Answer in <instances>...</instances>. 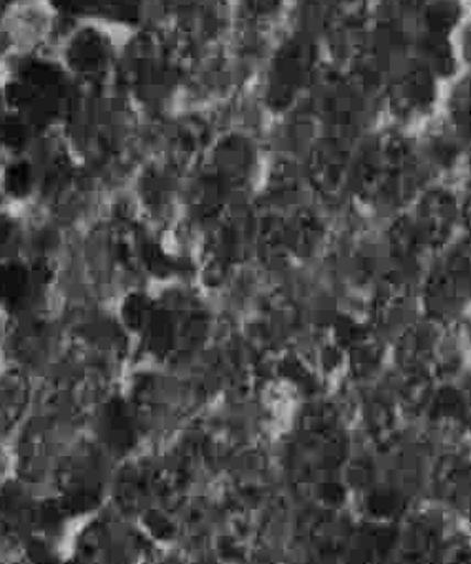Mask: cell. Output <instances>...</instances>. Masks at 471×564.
Returning <instances> with one entry per match:
<instances>
[{
  "label": "cell",
  "mask_w": 471,
  "mask_h": 564,
  "mask_svg": "<svg viewBox=\"0 0 471 564\" xmlns=\"http://www.w3.org/2000/svg\"><path fill=\"white\" fill-rule=\"evenodd\" d=\"M424 306L428 319L450 326L471 310V241L463 235L431 256Z\"/></svg>",
  "instance_id": "obj_1"
},
{
  "label": "cell",
  "mask_w": 471,
  "mask_h": 564,
  "mask_svg": "<svg viewBox=\"0 0 471 564\" xmlns=\"http://www.w3.org/2000/svg\"><path fill=\"white\" fill-rule=\"evenodd\" d=\"M6 110L35 138L51 130L67 113L68 91L64 77L48 65H29L4 94Z\"/></svg>",
  "instance_id": "obj_2"
},
{
  "label": "cell",
  "mask_w": 471,
  "mask_h": 564,
  "mask_svg": "<svg viewBox=\"0 0 471 564\" xmlns=\"http://www.w3.org/2000/svg\"><path fill=\"white\" fill-rule=\"evenodd\" d=\"M47 269L44 259L28 254L0 259V316L11 319L42 307Z\"/></svg>",
  "instance_id": "obj_3"
},
{
  "label": "cell",
  "mask_w": 471,
  "mask_h": 564,
  "mask_svg": "<svg viewBox=\"0 0 471 564\" xmlns=\"http://www.w3.org/2000/svg\"><path fill=\"white\" fill-rule=\"evenodd\" d=\"M418 238L435 254L460 236V196L447 186H428L412 219Z\"/></svg>",
  "instance_id": "obj_4"
},
{
  "label": "cell",
  "mask_w": 471,
  "mask_h": 564,
  "mask_svg": "<svg viewBox=\"0 0 471 564\" xmlns=\"http://www.w3.org/2000/svg\"><path fill=\"white\" fill-rule=\"evenodd\" d=\"M65 61L78 77L97 82L113 67V48L107 35L85 28L72 35L65 48Z\"/></svg>",
  "instance_id": "obj_5"
},
{
  "label": "cell",
  "mask_w": 471,
  "mask_h": 564,
  "mask_svg": "<svg viewBox=\"0 0 471 564\" xmlns=\"http://www.w3.org/2000/svg\"><path fill=\"white\" fill-rule=\"evenodd\" d=\"M32 405V376L0 364V441L18 434Z\"/></svg>",
  "instance_id": "obj_6"
},
{
  "label": "cell",
  "mask_w": 471,
  "mask_h": 564,
  "mask_svg": "<svg viewBox=\"0 0 471 564\" xmlns=\"http://www.w3.org/2000/svg\"><path fill=\"white\" fill-rule=\"evenodd\" d=\"M310 61L309 45L300 41L287 42L276 52L267 75V88L274 100H287L299 90L310 70Z\"/></svg>",
  "instance_id": "obj_7"
},
{
  "label": "cell",
  "mask_w": 471,
  "mask_h": 564,
  "mask_svg": "<svg viewBox=\"0 0 471 564\" xmlns=\"http://www.w3.org/2000/svg\"><path fill=\"white\" fill-rule=\"evenodd\" d=\"M31 498L24 490V481H4L0 485V530L8 536L21 533L32 517Z\"/></svg>",
  "instance_id": "obj_8"
},
{
  "label": "cell",
  "mask_w": 471,
  "mask_h": 564,
  "mask_svg": "<svg viewBox=\"0 0 471 564\" xmlns=\"http://www.w3.org/2000/svg\"><path fill=\"white\" fill-rule=\"evenodd\" d=\"M430 84L420 72L407 75L395 90V104L404 113H418L430 105Z\"/></svg>",
  "instance_id": "obj_9"
},
{
  "label": "cell",
  "mask_w": 471,
  "mask_h": 564,
  "mask_svg": "<svg viewBox=\"0 0 471 564\" xmlns=\"http://www.w3.org/2000/svg\"><path fill=\"white\" fill-rule=\"evenodd\" d=\"M283 2L284 0H243L248 14L256 21L274 18L283 8Z\"/></svg>",
  "instance_id": "obj_10"
},
{
  "label": "cell",
  "mask_w": 471,
  "mask_h": 564,
  "mask_svg": "<svg viewBox=\"0 0 471 564\" xmlns=\"http://www.w3.org/2000/svg\"><path fill=\"white\" fill-rule=\"evenodd\" d=\"M58 11L70 15L88 14L100 9L101 0H51Z\"/></svg>",
  "instance_id": "obj_11"
},
{
  "label": "cell",
  "mask_w": 471,
  "mask_h": 564,
  "mask_svg": "<svg viewBox=\"0 0 471 564\" xmlns=\"http://www.w3.org/2000/svg\"><path fill=\"white\" fill-rule=\"evenodd\" d=\"M460 235L471 241V189L460 196Z\"/></svg>",
  "instance_id": "obj_12"
},
{
  "label": "cell",
  "mask_w": 471,
  "mask_h": 564,
  "mask_svg": "<svg viewBox=\"0 0 471 564\" xmlns=\"http://www.w3.org/2000/svg\"><path fill=\"white\" fill-rule=\"evenodd\" d=\"M9 471V457L6 454L4 447H2V441H0V485L8 481Z\"/></svg>",
  "instance_id": "obj_13"
},
{
  "label": "cell",
  "mask_w": 471,
  "mask_h": 564,
  "mask_svg": "<svg viewBox=\"0 0 471 564\" xmlns=\"http://www.w3.org/2000/svg\"><path fill=\"white\" fill-rule=\"evenodd\" d=\"M4 317L0 316V343H2V333H4Z\"/></svg>",
  "instance_id": "obj_14"
}]
</instances>
